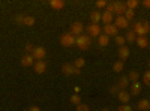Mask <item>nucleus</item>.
I'll return each mask as SVG.
<instances>
[{
  "mask_svg": "<svg viewBox=\"0 0 150 111\" xmlns=\"http://www.w3.org/2000/svg\"><path fill=\"white\" fill-rule=\"evenodd\" d=\"M134 32H135V35L144 36V38H146V35L150 33V23H149V21L135 23V24H134Z\"/></svg>",
  "mask_w": 150,
  "mask_h": 111,
  "instance_id": "obj_1",
  "label": "nucleus"
},
{
  "mask_svg": "<svg viewBox=\"0 0 150 111\" xmlns=\"http://www.w3.org/2000/svg\"><path fill=\"white\" fill-rule=\"evenodd\" d=\"M75 44L78 45L80 50L86 51L87 48L90 47V44H92V41H90V36H87V35H80L78 38H77V42H75Z\"/></svg>",
  "mask_w": 150,
  "mask_h": 111,
  "instance_id": "obj_2",
  "label": "nucleus"
},
{
  "mask_svg": "<svg viewBox=\"0 0 150 111\" xmlns=\"http://www.w3.org/2000/svg\"><path fill=\"white\" fill-rule=\"evenodd\" d=\"M75 42H77V39H75V36H74L71 32L63 33V35H62V38H60V44H62V47H72Z\"/></svg>",
  "mask_w": 150,
  "mask_h": 111,
  "instance_id": "obj_3",
  "label": "nucleus"
},
{
  "mask_svg": "<svg viewBox=\"0 0 150 111\" xmlns=\"http://www.w3.org/2000/svg\"><path fill=\"white\" fill-rule=\"evenodd\" d=\"M126 11H128L126 3H123V2H112V14H117V17H123Z\"/></svg>",
  "mask_w": 150,
  "mask_h": 111,
  "instance_id": "obj_4",
  "label": "nucleus"
},
{
  "mask_svg": "<svg viewBox=\"0 0 150 111\" xmlns=\"http://www.w3.org/2000/svg\"><path fill=\"white\" fill-rule=\"evenodd\" d=\"M32 56H33V59H35L36 62H39V60H44V59H45L47 51H45L44 47H35V50H33Z\"/></svg>",
  "mask_w": 150,
  "mask_h": 111,
  "instance_id": "obj_5",
  "label": "nucleus"
},
{
  "mask_svg": "<svg viewBox=\"0 0 150 111\" xmlns=\"http://www.w3.org/2000/svg\"><path fill=\"white\" fill-rule=\"evenodd\" d=\"M62 71H63V74H66V75H80V69H77L74 65H71V63H65L63 66H62Z\"/></svg>",
  "mask_w": 150,
  "mask_h": 111,
  "instance_id": "obj_6",
  "label": "nucleus"
},
{
  "mask_svg": "<svg viewBox=\"0 0 150 111\" xmlns=\"http://www.w3.org/2000/svg\"><path fill=\"white\" fill-rule=\"evenodd\" d=\"M101 32H102V29L99 24H90V26L87 27V33H89V36H93V38H99Z\"/></svg>",
  "mask_w": 150,
  "mask_h": 111,
  "instance_id": "obj_7",
  "label": "nucleus"
},
{
  "mask_svg": "<svg viewBox=\"0 0 150 111\" xmlns=\"http://www.w3.org/2000/svg\"><path fill=\"white\" fill-rule=\"evenodd\" d=\"M83 30H84V26H83L81 21L72 23V26H71V33H72L74 36H80V35L83 33Z\"/></svg>",
  "mask_w": 150,
  "mask_h": 111,
  "instance_id": "obj_8",
  "label": "nucleus"
},
{
  "mask_svg": "<svg viewBox=\"0 0 150 111\" xmlns=\"http://www.w3.org/2000/svg\"><path fill=\"white\" fill-rule=\"evenodd\" d=\"M114 26L117 29H128L129 27V21L125 17H116L114 18Z\"/></svg>",
  "mask_w": 150,
  "mask_h": 111,
  "instance_id": "obj_9",
  "label": "nucleus"
},
{
  "mask_svg": "<svg viewBox=\"0 0 150 111\" xmlns=\"http://www.w3.org/2000/svg\"><path fill=\"white\" fill-rule=\"evenodd\" d=\"M117 32H119V29L114 26V24H107V26H104V33L108 36H117Z\"/></svg>",
  "mask_w": 150,
  "mask_h": 111,
  "instance_id": "obj_10",
  "label": "nucleus"
},
{
  "mask_svg": "<svg viewBox=\"0 0 150 111\" xmlns=\"http://www.w3.org/2000/svg\"><path fill=\"white\" fill-rule=\"evenodd\" d=\"M21 65H23L24 68H29V66L35 65V59H33V56H32V54L23 56V57H21Z\"/></svg>",
  "mask_w": 150,
  "mask_h": 111,
  "instance_id": "obj_11",
  "label": "nucleus"
},
{
  "mask_svg": "<svg viewBox=\"0 0 150 111\" xmlns=\"http://www.w3.org/2000/svg\"><path fill=\"white\" fill-rule=\"evenodd\" d=\"M33 69L36 74H44L45 69H47V65H45V62L44 60H39V62H35V65H33Z\"/></svg>",
  "mask_w": 150,
  "mask_h": 111,
  "instance_id": "obj_12",
  "label": "nucleus"
},
{
  "mask_svg": "<svg viewBox=\"0 0 150 111\" xmlns=\"http://www.w3.org/2000/svg\"><path fill=\"white\" fill-rule=\"evenodd\" d=\"M117 98L120 99V102H122V104H128V102H129V99H131V93H129V92H126V90H120V92H119V95H117Z\"/></svg>",
  "mask_w": 150,
  "mask_h": 111,
  "instance_id": "obj_13",
  "label": "nucleus"
},
{
  "mask_svg": "<svg viewBox=\"0 0 150 111\" xmlns=\"http://www.w3.org/2000/svg\"><path fill=\"white\" fill-rule=\"evenodd\" d=\"M128 57H129V48L126 45L119 47V59L122 62H125V59H128Z\"/></svg>",
  "mask_w": 150,
  "mask_h": 111,
  "instance_id": "obj_14",
  "label": "nucleus"
},
{
  "mask_svg": "<svg viewBox=\"0 0 150 111\" xmlns=\"http://www.w3.org/2000/svg\"><path fill=\"white\" fill-rule=\"evenodd\" d=\"M102 21L105 23V26L107 24H112V21H114V14H111V12H108V11H104Z\"/></svg>",
  "mask_w": 150,
  "mask_h": 111,
  "instance_id": "obj_15",
  "label": "nucleus"
},
{
  "mask_svg": "<svg viewBox=\"0 0 150 111\" xmlns=\"http://www.w3.org/2000/svg\"><path fill=\"white\" fill-rule=\"evenodd\" d=\"M50 6H51L53 9H56V11H60V9L65 8V2L63 0H51V2H50Z\"/></svg>",
  "mask_w": 150,
  "mask_h": 111,
  "instance_id": "obj_16",
  "label": "nucleus"
},
{
  "mask_svg": "<svg viewBox=\"0 0 150 111\" xmlns=\"http://www.w3.org/2000/svg\"><path fill=\"white\" fill-rule=\"evenodd\" d=\"M90 20H92V24H98L99 21L102 20V14L99 11H95L92 12V15H90Z\"/></svg>",
  "mask_w": 150,
  "mask_h": 111,
  "instance_id": "obj_17",
  "label": "nucleus"
},
{
  "mask_svg": "<svg viewBox=\"0 0 150 111\" xmlns=\"http://www.w3.org/2000/svg\"><path fill=\"white\" fill-rule=\"evenodd\" d=\"M137 107H138L141 111H149V110H150V101H149V99H141Z\"/></svg>",
  "mask_w": 150,
  "mask_h": 111,
  "instance_id": "obj_18",
  "label": "nucleus"
},
{
  "mask_svg": "<svg viewBox=\"0 0 150 111\" xmlns=\"http://www.w3.org/2000/svg\"><path fill=\"white\" fill-rule=\"evenodd\" d=\"M129 83H131V81H129V78H128V77H122V78L119 80V84H117V86H119V89L125 90V89H126L128 86H129Z\"/></svg>",
  "mask_w": 150,
  "mask_h": 111,
  "instance_id": "obj_19",
  "label": "nucleus"
},
{
  "mask_svg": "<svg viewBox=\"0 0 150 111\" xmlns=\"http://www.w3.org/2000/svg\"><path fill=\"white\" fill-rule=\"evenodd\" d=\"M137 45H138L140 48H146V47H149V41H147V38H144V36H138V38H137Z\"/></svg>",
  "mask_w": 150,
  "mask_h": 111,
  "instance_id": "obj_20",
  "label": "nucleus"
},
{
  "mask_svg": "<svg viewBox=\"0 0 150 111\" xmlns=\"http://www.w3.org/2000/svg\"><path fill=\"white\" fill-rule=\"evenodd\" d=\"M141 92V86H140V83L137 81V83H132V86H131V96L132 95H138Z\"/></svg>",
  "mask_w": 150,
  "mask_h": 111,
  "instance_id": "obj_21",
  "label": "nucleus"
},
{
  "mask_svg": "<svg viewBox=\"0 0 150 111\" xmlns=\"http://www.w3.org/2000/svg\"><path fill=\"white\" fill-rule=\"evenodd\" d=\"M98 41H99V47H107L108 42H110V38H108L107 35H99Z\"/></svg>",
  "mask_w": 150,
  "mask_h": 111,
  "instance_id": "obj_22",
  "label": "nucleus"
},
{
  "mask_svg": "<svg viewBox=\"0 0 150 111\" xmlns=\"http://www.w3.org/2000/svg\"><path fill=\"white\" fill-rule=\"evenodd\" d=\"M128 78H129L131 83H137V81H138V78H140V74L137 72V71H131L129 75H128Z\"/></svg>",
  "mask_w": 150,
  "mask_h": 111,
  "instance_id": "obj_23",
  "label": "nucleus"
},
{
  "mask_svg": "<svg viewBox=\"0 0 150 111\" xmlns=\"http://www.w3.org/2000/svg\"><path fill=\"white\" fill-rule=\"evenodd\" d=\"M125 3H126V8L128 9H132V11H135V8L140 5L138 0H128V2H125Z\"/></svg>",
  "mask_w": 150,
  "mask_h": 111,
  "instance_id": "obj_24",
  "label": "nucleus"
},
{
  "mask_svg": "<svg viewBox=\"0 0 150 111\" xmlns=\"http://www.w3.org/2000/svg\"><path fill=\"white\" fill-rule=\"evenodd\" d=\"M125 39H126V42H135L137 38H135V32L134 30H129L126 33V36H125Z\"/></svg>",
  "mask_w": 150,
  "mask_h": 111,
  "instance_id": "obj_25",
  "label": "nucleus"
},
{
  "mask_svg": "<svg viewBox=\"0 0 150 111\" xmlns=\"http://www.w3.org/2000/svg\"><path fill=\"white\" fill-rule=\"evenodd\" d=\"M123 66H125V62L119 60L114 63V66H112V69H114V72H122L123 71Z\"/></svg>",
  "mask_w": 150,
  "mask_h": 111,
  "instance_id": "obj_26",
  "label": "nucleus"
},
{
  "mask_svg": "<svg viewBox=\"0 0 150 111\" xmlns=\"http://www.w3.org/2000/svg\"><path fill=\"white\" fill-rule=\"evenodd\" d=\"M84 65H86V60H84L83 57H80V59H75V63H74V66L77 68V69H81Z\"/></svg>",
  "mask_w": 150,
  "mask_h": 111,
  "instance_id": "obj_27",
  "label": "nucleus"
},
{
  "mask_svg": "<svg viewBox=\"0 0 150 111\" xmlns=\"http://www.w3.org/2000/svg\"><path fill=\"white\" fill-rule=\"evenodd\" d=\"M71 102L77 107V105H80L81 104V98H80V95H72L71 96Z\"/></svg>",
  "mask_w": 150,
  "mask_h": 111,
  "instance_id": "obj_28",
  "label": "nucleus"
},
{
  "mask_svg": "<svg viewBox=\"0 0 150 111\" xmlns=\"http://www.w3.org/2000/svg\"><path fill=\"white\" fill-rule=\"evenodd\" d=\"M116 44H117L119 47H123L125 44H126V39H125V36L117 35V36H116Z\"/></svg>",
  "mask_w": 150,
  "mask_h": 111,
  "instance_id": "obj_29",
  "label": "nucleus"
},
{
  "mask_svg": "<svg viewBox=\"0 0 150 111\" xmlns=\"http://www.w3.org/2000/svg\"><path fill=\"white\" fill-rule=\"evenodd\" d=\"M125 18H126L128 21H131L134 17H135V11H132V9H128L126 12H125V15H123Z\"/></svg>",
  "mask_w": 150,
  "mask_h": 111,
  "instance_id": "obj_30",
  "label": "nucleus"
},
{
  "mask_svg": "<svg viewBox=\"0 0 150 111\" xmlns=\"http://www.w3.org/2000/svg\"><path fill=\"white\" fill-rule=\"evenodd\" d=\"M23 24H26V26H33V24H35V18L33 17H24Z\"/></svg>",
  "mask_w": 150,
  "mask_h": 111,
  "instance_id": "obj_31",
  "label": "nucleus"
},
{
  "mask_svg": "<svg viewBox=\"0 0 150 111\" xmlns=\"http://www.w3.org/2000/svg\"><path fill=\"white\" fill-rule=\"evenodd\" d=\"M143 83L146 86H150V71H146V74L143 75Z\"/></svg>",
  "mask_w": 150,
  "mask_h": 111,
  "instance_id": "obj_32",
  "label": "nucleus"
},
{
  "mask_svg": "<svg viewBox=\"0 0 150 111\" xmlns=\"http://www.w3.org/2000/svg\"><path fill=\"white\" fill-rule=\"evenodd\" d=\"M75 110H77V111H90V108L87 107L86 104H80V105H77V107H75Z\"/></svg>",
  "mask_w": 150,
  "mask_h": 111,
  "instance_id": "obj_33",
  "label": "nucleus"
},
{
  "mask_svg": "<svg viewBox=\"0 0 150 111\" xmlns=\"http://www.w3.org/2000/svg\"><path fill=\"white\" fill-rule=\"evenodd\" d=\"M119 111H132V107L128 104H122V107H119Z\"/></svg>",
  "mask_w": 150,
  "mask_h": 111,
  "instance_id": "obj_34",
  "label": "nucleus"
},
{
  "mask_svg": "<svg viewBox=\"0 0 150 111\" xmlns=\"http://www.w3.org/2000/svg\"><path fill=\"white\" fill-rule=\"evenodd\" d=\"M107 2H105V0H98V2H96V6L99 8V9H101V8H107Z\"/></svg>",
  "mask_w": 150,
  "mask_h": 111,
  "instance_id": "obj_35",
  "label": "nucleus"
},
{
  "mask_svg": "<svg viewBox=\"0 0 150 111\" xmlns=\"http://www.w3.org/2000/svg\"><path fill=\"white\" fill-rule=\"evenodd\" d=\"M24 48H26L27 54H29V53H33V50H35V47H33L32 44H26V47H24Z\"/></svg>",
  "mask_w": 150,
  "mask_h": 111,
  "instance_id": "obj_36",
  "label": "nucleus"
},
{
  "mask_svg": "<svg viewBox=\"0 0 150 111\" xmlns=\"http://www.w3.org/2000/svg\"><path fill=\"white\" fill-rule=\"evenodd\" d=\"M110 90H111V93H116V95H119V92H120L119 86H112V87H111Z\"/></svg>",
  "mask_w": 150,
  "mask_h": 111,
  "instance_id": "obj_37",
  "label": "nucleus"
},
{
  "mask_svg": "<svg viewBox=\"0 0 150 111\" xmlns=\"http://www.w3.org/2000/svg\"><path fill=\"white\" fill-rule=\"evenodd\" d=\"M23 21H24V17H23V15H17V17H15V23L23 24Z\"/></svg>",
  "mask_w": 150,
  "mask_h": 111,
  "instance_id": "obj_38",
  "label": "nucleus"
},
{
  "mask_svg": "<svg viewBox=\"0 0 150 111\" xmlns=\"http://www.w3.org/2000/svg\"><path fill=\"white\" fill-rule=\"evenodd\" d=\"M143 6L147 8V9H150V0H144V2H143Z\"/></svg>",
  "mask_w": 150,
  "mask_h": 111,
  "instance_id": "obj_39",
  "label": "nucleus"
},
{
  "mask_svg": "<svg viewBox=\"0 0 150 111\" xmlns=\"http://www.w3.org/2000/svg\"><path fill=\"white\" fill-rule=\"evenodd\" d=\"M27 111H41V108H39V107H36V105H33V107H30Z\"/></svg>",
  "mask_w": 150,
  "mask_h": 111,
  "instance_id": "obj_40",
  "label": "nucleus"
},
{
  "mask_svg": "<svg viewBox=\"0 0 150 111\" xmlns=\"http://www.w3.org/2000/svg\"><path fill=\"white\" fill-rule=\"evenodd\" d=\"M102 111H110V110H108V108H104V110H102Z\"/></svg>",
  "mask_w": 150,
  "mask_h": 111,
  "instance_id": "obj_41",
  "label": "nucleus"
},
{
  "mask_svg": "<svg viewBox=\"0 0 150 111\" xmlns=\"http://www.w3.org/2000/svg\"><path fill=\"white\" fill-rule=\"evenodd\" d=\"M149 68H150V60H149Z\"/></svg>",
  "mask_w": 150,
  "mask_h": 111,
  "instance_id": "obj_42",
  "label": "nucleus"
},
{
  "mask_svg": "<svg viewBox=\"0 0 150 111\" xmlns=\"http://www.w3.org/2000/svg\"><path fill=\"white\" fill-rule=\"evenodd\" d=\"M149 48H150V42H149Z\"/></svg>",
  "mask_w": 150,
  "mask_h": 111,
  "instance_id": "obj_43",
  "label": "nucleus"
},
{
  "mask_svg": "<svg viewBox=\"0 0 150 111\" xmlns=\"http://www.w3.org/2000/svg\"><path fill=\"white\" fill-rule=\"evenodd\" d=\"M149 101H150V99H149Z\"/></svg>",
  "mask_w": 150,
  "mask_h": 111,
  "instance_id": "obj_44",
  "label": "nucleus"
}]
</instances>
